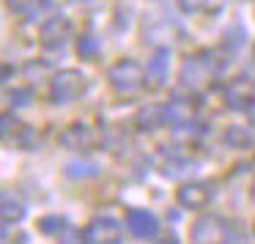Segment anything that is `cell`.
Segmentation results:
<instances>
[{
	"instance_id": "6da1fadb",
	"label": "cell",
	"mask_w": 255,
	"mask_h": 244,
	"mask_svg": "<svg viewBox=\"0 0 255 244\" xmlns=\"http://www.w3.org/2000/svg\"><path fill=\"white\" fill-rule=\"evenodd\" d=\"M107 80H110V85L118 94L134 96V94H140L143 85H145V72H143L140 63L132 61V58H121V61H116L107 69Z\"/></svg>"
},
{
	"instance_id": "7a4b0ae2",
	"label": "cell",
	"mask_w": 255,
	"mask_h": 244,
	"mask_svg": "<svg viewBox=\"0 0 255 244\" xmlns=\"http://www.w3.org/2000/svg\"><path fill=\"white\" fill-rule=\"evenodd\" d=\"M85 91H88V80L77 69H63V72H58L52 77V85H50V96L55 105H69V102L80 99Z\"/></svg>"
},
{
	"instance_id": "3957f363",
	"label": "cell",
	"mask_w": 255,
	"mask_h": 244,
	"mask_svg": "<svg viewBox=\"0 0 255 244\" xmlns=\"http://www.w3.org/2000/svg\"><path fill=\"white\" fill-rule=\"evenodd\" d=\"M176 198H178V203H181L184 209L200 211V209H206V206L211 203V198H214V187L206 184V181H187V184L178 187Z\"/></svg>"
},
{
	"instance_id": "277c9868",
	"label": "cell",
	"mask_w": 255,
	"mask_h": 244,
	"mask_svg": "<svg viewBox=\"0 0 255 244\" xmlns=\"http://www.w3.org/2000/svg\"><path fill=\"white\" fill-rule=\"evenodd\" d=\"M96 132L88 126V123H69L66 129L61 132V145L72 151H91L96 145Z\"/></svg>"
},
{
	"instance_id": "5b68a950",
	"label": "cell",
	"mask_w": 255,
	"mask_h": 244,
	"mask_svg": "<svg viewBox=\"0 0 255 244\" xmlns=\"http://www.w3.org/2000/svg\"><path fill=\"white\" fill-rule=\"evenodd\" d=\"M121 225L113 217H94L91 225L83 231V242H118Z\"/></svg>"
},
{
	"instance_id": "8992f818",
	"label": "cell",
	"mask_w": 255,
	"mask_h": 244,
	"mask_svg": "<svg viewBox=\"0 0 255 244\" xmlns=\"http://www.w3.org/2000/svg\"><path fill=\"white\" fill-rule=\"evenodd\" d=\"M72 22L66 17H50L44 25H41V44L44 47H63L69 39H72Z\"/></svg>"
},
{
	"instance_id": "52a82bcc",
	"label": "cell",
	"mask_w": 255,
	"mask_h": 244,
	"mask_svg": "<svg viewBox=\"0 0 255 244\" xmlns=\"http://www.w3.org/2000/svg\"><path fill=\"white\" fill-rule=\"evenodd\" d=\"M127 228H129V233L137 236V239H156V233H159V220H156L151 211L132 209L127 214Z\"/></svg>"
},
{
	"instance_id": "ba28073f",
	"label": "cell",
	"mask_w": 255,
	"mask_h": 244,
	"mask_svg": "<svg viewBox=\"0 0 255 244\" xmlns=\"http://www.w3.org/2000/svg\"><path fill=\"white\" fill-rule=\"evenodd\" d=\"M217 236H222V222L214 217H200L192 225V242H214Z\"/></svg>"
},
{
	"instance_id": "9c48e42d",
	"label": "cell",
	"mask_w": 255,
	"mask_h": 244,
	"mask_svg": "<svg viewBox=\"0 0 255 244\" xmlns=\"http://www.w3.org/2000/svg\"><path fill=\"white\" fill-rule=\"evenodd\" d=\"M209 72H211V66L206 61H200V58H187L184 66H181V83L184 85H198Z\"/></svg>"
},
{
	"instance_id": "30bf717a",
	"label": "cell",
	"mask_w": 255,
	"mask_h": 244,
	"mask_svg": "<svg viewBox=\"0 0 255 244\" xmlns=\"http://www.w3.org/2000/svg\"><path fill=\"white\" fill-rule=\"evenodd\" d=\"M250 80H239L231 91H228V105L231 107H239V110H247L250 105L255 102V91L247 88Z\"/></svg>"
},
{
	"instance_id": "8fae6325",
	"label": "cell",
	"mask_w": 255,
	"mask_h": 244,
	"mask_svg": "<svg viewBox=\"0 0 255 244\" xmlns=\"http://www.w3.org/2000/svg\"><path fill=\"white\" fill-rule=\"evenodd\" d=\"M0 217H3V225H8V222H19L25 217V206L17 203L11 195H3V203H0Z\"/></svg>"
},
{
	"instance_id": "7c38bea8",
	"label": "cell",
	"mask_w": 255,
	"mask_h": 244,
	"mask_svg": "<svg viewBox=\"0 0 255 244\" xmlns=\"http://www.w3.org/2000/svg\"><path fill=\"white\" fill-rule=\"evenodd\" d=\"M222 140H225L228 148H239V151L250 148V143H253V137H250V132L244 126H228Z\"/></svg>"
},
{
	"instance_id": "4fadbf2b",
	"label": "cell",
	"mask_w": 255,
	"mask_h": 244,
	"mask_svg": "<svg viewBox=\"0 0 255 244\" xmlns=\"http://www.w3.org/2000/svg\"><path fill=\"white\" fill-rule=\"evenodd\" d=\"M167 63H170V50H167V47H159V50L154 52V58H151V63H148V74L156 80H165Z\"/></svg>"
},
{
	"instance_id": "5bb4252c",
	"label": "cell",
	"mask_w": 255,
	"mask_h": 244,
	"mask_svg": "<svg viewBox=\"0 0 255 244\" xmlns=\"http://www.w3.org/2000/svg\"><path fill=\"white\" fill-rule=\"evenodd\" d=\"M63 228H66V220L61 214H44L39 220V233H44V236H61Z\"/></svg>"
},
{
	"instance_id": "9a60e30c",
	"label": "cell",
	"mask_w": 255,
	"mask_h": 244,
	"mask_svg": "<svg viewBox=\"0 0 255 244\" xmlns=\"http://www.w3.org/2000/svg\"><path fill=\"white\" fill-rule=\"evenodd\" d=\"M77 55L83 58V61H94V58L99 55V41H96L91 33L80 36L77 39Z\"/></svg>"
},
{
	"instance_id": "2e32d148",
	"label": "cell",
	"mask_w": 255,
	"mask_h": 244,
	"mask_svg": "<svg viewBox=\"0 0 255 244\" xmlns=\"http://www.w3.org/2000/svg\"><path fill=\"white\" fill-rule=\"evenodd\" d=\"M137 123H140V129H154V126H162V107H151V110H140V116H137Z\"/></svg>"
},
{
	"instance_id": "e0dca14e",
	"label": "cell",
	"mask_w": 255,
	"mask_h": 244,
	"mask_svg": "<svg viewBox=\"0 0 255 244\" xmlns=\"http://www.w3.org/2000/svg\"><path fill=\"white\" fill-rule=\"evenodd\" d=\"M96 170H99V167L96 165H91V162H72V165L66 167V176L69 178H88V176H96Z\"/></svg>"
},
{
	"instance_id": "ac0fdd59",
	"label": "cell",
	"mask_w": 255,
	"mask_h": 244,
	"mask_svg": "<svg viewBox=\"0 0 255 244\" xmlns=\"http://www.w3.org/2000/svg\"><path fill=\"white\" fill-rule=\"evenodd\" d=\"M14 132H17V134L22 132V123H19L14 116H3V118H0V134L8 137V134H14Z\"/></svg>"
},
{
	"instance_id": "d6986e66",
	"label": "cell",
	"mask_w": 255,
	"mask_h": 244,
	"mask_svg": "<svg viewBox=\"0 0 255 244\" xmlns=\"http://www.w3.org/2000/svg\"><path fill=\"white\" fill-rule=\"evenodd\" d=\"M30 96L33 94H30V91H22V88L11 91V94H8V105L11 107H25V105H30Z\"/></svg>"
},
{
	"instance_id": "ffe728a7",
	"label": "cell",
	"mask_w": 255,
	"mask_h": 244,
	"mask_svg": "<svg viewBox=\"0 0 255 244\" xmlns=\"http://www.w3.org/2000/svg\"><path fill=\"white\" fill-rule=\"evenodd\" d=\"M6 6L11 8L14 14H22V11H28V8L33 6V0H6Z\"/></svg>"
},
{
	"instance_id": "44dd1931",
	"label": "cell",
	"mask_w": 255,
	"mask_h": 244,
	"mask_svg": "<svg viewBox=\"0 0 255 244\" xmlns=\"http://www.w3.org/2000/svg\"><path fill=\"white\" fill-rule=\"evenodd\" d=\"M253 198H255V181H253Z\"/></svg>"
},
{
	"instance_id": "7402d4cb",
	"label": "cell",
	"mask_w": 255,
	"mask_h": 244,
	"mask_svg": "<svg viewBox=\"0 0 255 244\" xmlns=\"http://www.w3.org/2000/svg\"><path fill=\"white\" fill-rule=\"evenodd\" d=\"M253 55H255V47H253Z\"/></svg>"
}]
</instances>
